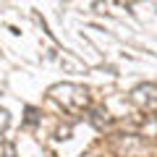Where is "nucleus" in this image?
Wrapping results in <instances>:
<instances>
[{
    "label": "nucleus",
    "mask_w": 157,
    "mask_h": 157,
    "mask_svg": "<svg viewBox=\"0 0 157 157\" xmlns=\"http://www.w3.org/2000/svg\"><path fill=\"white\" fill-rule=\"evenodd\" d=\"M60 92H66V97H60V94H52V100H58L66 110H84L86 107V102H89V97H86V89L84 86H76V84H63V86H58Z\"/></svg>",
    "instance_id": "1"
},
{
    "label": "nucleus",
    "mask_w": 157,
    "mask_h": 157,
    "mask_svg": "<svg viewBox=\"0 0 157 157\" xmlns=\"http://www.w3.org/2000/svg\"><path fill=\"white\" fill-rule=\"evenodd\" d=\"M131 100H134V105L139 107L141 113H149V115L157 118V86L155 84H141L134 89V94H131Z\"/></svg>",
    "instance_id": "2"
},
{
    "label": "nucleus",
    "mask_w": 157,
    "mask_h": 157,
    "mask_svg": "<svg viewBox=\"0 0 157 157\" xmlns=\"http://www.w3.org/2000/svg\"><path fill=\"white\" fill-rule=\"evenodd\" d=\"M89 121L97 126V128H110V126H113V118L107 115V110H102V107H94V110H92Z\"/></svg>",
    "instance_id": "3"
}]
</instances>
